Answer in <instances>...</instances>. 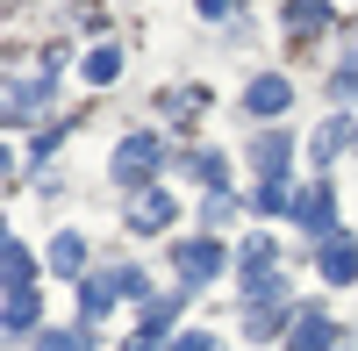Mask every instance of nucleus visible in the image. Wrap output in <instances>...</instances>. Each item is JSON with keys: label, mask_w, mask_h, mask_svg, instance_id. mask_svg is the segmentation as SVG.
I'll return each mask as SVG.
<instances>
[{"label": "nucleus", "mask_w": 358, "mask_h": 351, "mask_svg": "<svg viewBox=\"0 0 358 351\" xmlns=\"http://www.w3.org/2000/svg\"><path fill=\"white\" fill-rule=\"evenodd\" d=\"M158 158H165V151H158L151 136H129L122 151H115V180H151V172H158Z\"/></svg>", "instance_id": "f257e3e1"}, {"label": "nucleus", "mask_w": 358, "mask_h": 351, "mask_svg": "<svg viewBox=\"0 0 358 351\" xmlns=\"http://www.w3.org/2000/svg\"><path fill=\"white\" fill-rule=\"evenodd\" d=\"M294 215H301V229H308V237H315V229L330 237V229H337V194H330V187H308L301 201H294Z\"/></svg>", "instance_id": "f03ea898"}, {"label": "nucleus", "mask_w": 358, "mask_h": 351, "mask_svg": "<svg viewBox=\"0 0 358 351\" xmlns=\"http://www.w3.org/2000/svg\"><path fill=\"white\" fill-rule=\"evenodd\" d=\"M179 273L208 287V280L222 273V244H215V237H194V244H179Z\"/></svg>", "instance_id": "7ed1b4c3"}, {"label": "nucleus", "mask_w": 358, "mask_h": 351, "mask_svg": "<svg viewBox=\"0 0 358 351\" xmlns=\"http://www.w3.org/2000/svg\"><path fill=\"white\" fill-rule=\"evenodd\" d=\"M172 215H179V201L151 187V194H143V201H136V208H129V229H143V237H151V229H165Z\"/></svg>", "instance_id": "20e7f679"}, {"label": "nucleus", "mask_w": 358, "mask_h": 351, "mask_svg": "<svg viewBox=\"0 0 358 351\" xmlns=\"http://www.w3.org/2000/svg\"><path fill=\"white\" fill-rule=\"evenodd\" d=\"M322 280H358V244L351 237H322Z\"/></svg>", "instance_id": "39448f33"}, {"label": "nucleus", "mask_w": 358, "mask_h": 351, "mask_svg": "<svg viewBox=\"0 0 358 351\" xmlns=\"http://www.w3.org/2000/svg\"><path fill=\"white\" fill-rule=\"evenodd\" d=\"M287 101H294V86H287V79H258L251 94H244V108H251V115H280Z\"/></svg>", "instance_id": "423d86ee"}, {"label": "nucleus", "mask_w": 358, "mask_h": 351, "mask_svg": "<svg viewBox=\"0 0 358 351\" xmlns=\"http://www.w3.org/2000/svg\"><path fill=\"white\" fill-rule=\"evenodd\" d=\"M273 266H280V251L265 244V237H251V244H244V280H251V294H258V280H273Z\"/></svg>", "instance_id": "0eeeda50"}, {"label": "nucleus", "mask_w": 358, "mask_h": 351, "mask_svg": "<svg viewBox=\"0 0 358 351\" xmlns=\"http://www.w3.org/2000/svg\"><path fill=\"white\" fill-rule=\"evenodd\" d=\"M330 337H337V330L322 323V315H308V308H301V323L287 330V344H294V351H322V344H330Z\"/></svg>", "instance_id": "6e6552de"}, {"label": "nucleus", "mask_w": 358, "mask_h": 351, "mask_svg": "<svg viewBox=\"0 0 358 351\" xmlns=\"http://www.w3.org/2000/svg\"><path fill=\"white\" fill-rule=\"evenodd\" d=\"M43 101H50V86H43V79H15V94H8V115L22 122V115H36Z\"/></svg>", "instance_id": "1a4fd4ad"}, {"label": "nucleus", "mask_w": 358, "mask_h": 351, "mask_svg": "<svg viewBox=\"0 0 358 351\" xmlns=\"http://www.w3.org/2000/svg\"><path fill=\"white\" fill-rule=\"evenodd\" d=\"M8 294H36V266H29V251L8 237Z\"/></svg>", "instance_id": "9d476101"}, {"label": "nucleus", "mask_w": 358, "mask_h": 351, "mask_svg": "<svg viewBox=\"0 0 358 351\" xmlns=\"http://www.w3.org/2000/svg\"><path fill=\"white\" fill-rule=\"evenodd\" d=\"M50 266H57V273H86V244L72 237V229H65V237H50Z\"/></svg>", "instance_id": "9b49d317"}, {"label": "nucleus", "mask_w": 358, "mask_h": 351, "mask_svg": "<svg viewBox=\"0 0 358 351\" xmlns=\"http://www.w3.org/2000/svg\"><path fill=\"white\" fill-rule=\"evenodd\" d=\"M258 172H265V180H280V172H287V136H258Z\"/></svg>", "instance_id": "f8f14e48"}, {"label": "nucleus", "mask_w": 358, "mask_h": 351, "mask_svg": "<svg viewBox=\"0 0 358 351\" xmlns=\"http://www.w3.org/2000/svg\"><path fill=\"white\" fill-rule=\"evenodd\" d=\"M108 294H115V280H79V315H86V323L108 308Z\"/></svg>", "instance_id": "ddd939ff"}, {"label": "nucleus", "mask_w": 358, "mask_h": 351, "mask_svg": "<svg viewBox=\"0 0 358 351\" xmlns=\"http://www.w3.org/2000/svg\"><path fill=\"white\" fill-rule=\"evenodd\" d=\"M36 351H94V337H86V330H43Z\"/></svg>", "instance_id": "4468645a"}, {"label": "nucleus", "mask_w": 358, "mask_h": 351, "mask_svg": "<svg viewBox=\"0 0 358 351\" xmlns=\"http://www.w3.org/2000/svg\"><path fill=\"white\" fill-rule=\"evenodd\" d=\"M115 72H122V50H94V57H86V79H115Z\"/></svg>", "instance_id": "2eb2a0df"}, {"label": "nucleus", "mask_w": 358, "mask_h": 351, "mask_svg": "<svg viewBox=\"0 0 358 351\" xmlns=\"http://www.w3.org/2000/svg\"><path fill=\"white\" fill-rule=\"evenodd\" d=\"M251 208H258V215H280V208H294V201H287V187H280V180H265Z\"/></svg>", "instance_id": "dca6fc26"}, {"label": "nucleus", "mask_w": 358, "mask_h": 351, "mask_svg": "<svg viewBox=\"0 0 358 351\" xmlns=\"http://www.w3.org/2000/svg\"><path fill=\"white\" fill-rule=\"evenodd\" d=\"M337 151H344V122H322L315 129V158H337Z\"/></svg>", "instance_id": "f3484780"}, {"label": "nucleus", "mask_w": 358, "mask_h": 351, "mask_svg": "<svg viewBox=\"0 0 358 351\" xmlns=\"http://www.w3.org/2000/svg\"><path fill=\"white\" fill-rule=\"evenodd\" d=\"M172 351H215V337H208V330H187V337H179Z\"/></svg>", "instance_id": "a211bd4d"}]
</instances>
